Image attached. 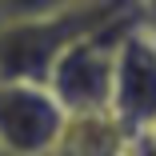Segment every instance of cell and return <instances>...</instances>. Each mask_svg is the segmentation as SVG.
Returning a JSON list of instances; mask_svg holds the SVG:
<instances>
[{
	"label": "cell",
	"mask_w": 156,
	"mask_h": 156,
	"mask_svg": "<svg viewBox=\"0 0 156 156\" xmlns=\"http://www.w3.org/2000/svg\"><path fill=\"white\" fill-rule=\"evenodd\" d=\"M140 20H144V12H140V4H136L132 12L108 20L104 28H96V32L76 36L64 52L52 60V68H48V76H44V88L64 104V112L108 108L120 40L128 36V28H136Z\"/></svg>",
	"instance_id": "2"
},
{
	"label": "cell",
	"mask_w": 156,
	"mask_h": 156,
	"mask_svg": "<svg viewBox=\"0 0 156 156\" xmlns=\"http://www.w3.org/2000/svg\"><path fill=\"white\" fill-rule=\"evenodd\" d=\"M108 112L132 136H148L156 128V36L144 20L120 40Z\"/></svg>",
	"instance_id": "4"
},
{
	"label": "cell",
	"mask_w": 156,
	"mask_h": 156,
	"mask_svg": "<svg viewBox=\"0 0 156 156\" xmlns=\"http://www.w3.org/2000/svg\"><path fill=\"white\" fill-rule=\"evenodd\" d=\"M132 132L108 112V108H88V112H68L60 140L52 156H124L132 148Z\"/></svg>",
	"instance_id": "5"
},
{
	"label": "cell",
	"mask_w": 156,
	"mask_h": 156,
	"mask_svg": "<svg viewBox=\"0 0 156 156\" xmlns=\"http://www.w3.org/2000/svg\"><path fill=\"white\" fill-rule=\"evenodd\" d=\"M64 116L44 84L0 80V156H52Z\"/></svg>",
	"instance_id": "3"
},
{
	"label": "cell",
	"mask_w": 156,
	"mask_h": 156,
	"mask_svg": "<svg viewBox=\"0 0 156 156\" xmlns=\"http://www.w3.org/2000/svg\"><path fill=\"white\" fill-rule=\"evenodd\" d=\"M140 12H144V24L156 28V0H140Z\"/></svg>",
	"instance_id": "8"
},
{
	"label": "cell",
	"mask_w": 156,
	"mask_h": 156,
	"mask_svg": "<svg viewBox=\"0 0 156 156\" xmlns=\"http://www.w3.org/2000/svg\"><path fill=\"white\" fill-rule=\"evenodd\" d=\"M72 4V0H0V28L4 24H24V20H36L48 16L56 8Z\"/></svg>",
	"instance_id": "6"
},
{
	"label": "cell",
	"mask_w": 156,
	"mask_h": 156,
	"mask_svg": "<svg viewBox=\"0 0 156 156\" xmlns=\"http://www.w3.org/2000/svg\"><path fill=\"white\" fill-rule=\"evenodd\" d=\"M124 156H156V144H152L148 136H136V140H132V148L124 152Z\"/></svg>",
	"instance_id": "7"
},
{
	"label": "cell",
	"mask_w": 156,
	"mask_h": 156,
	"mask_svg": "<svg viewBox=\"0 0 156 156\" xmlns=\"http://www.w3.org/2000/svg\"><path fill=\"white\" fill-rule=\"evenodd\" d=\"M140 0H72L48 16L4 24L0 28V80H24L44 84L52 60L64 52L76 36L96 32L108 20L132 12Z\"/></svg>",
	"instance_id": "1"
}]
</instances>
